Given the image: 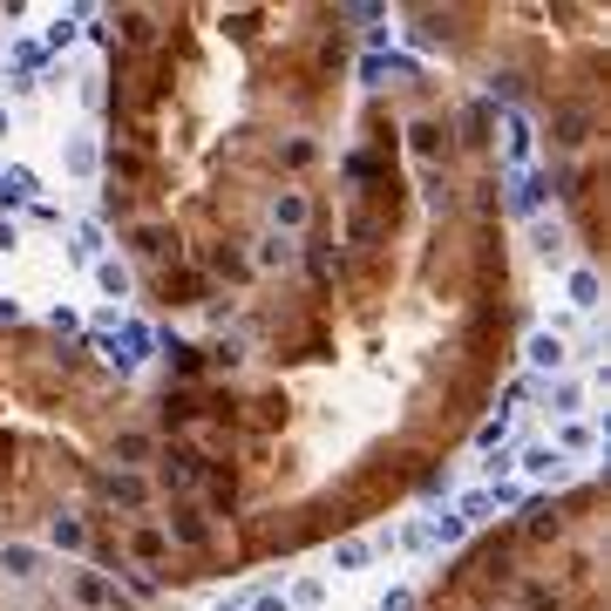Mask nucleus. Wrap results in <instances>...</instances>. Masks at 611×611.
Listing matches in <instances>:
<instances>
[{"mask_svg": "<svg viewBox=\"0 0 611 611\" xmlns=\"http://www.w3.org/2000/svg\"><path fill=\"white\" fill-rule=\"evenodd\" d=\"M34 171H28V163H8V171H0V204H21V197H34Z\"/></svg>", "mask_w": 611, "mask_h": 611, "instance_id": "obj_9", "label": "nucleus"}, {"mask_svg": "<svg viewBox=\"0 0 611 611\" xmlns=\"http://www.w3.org/2000/svg\"><path fill=\"white\" fill-rule=\"evenodd\" d=\"M319 598H326V585H319V578H299V585H293V598H285V604H319Z\"/></svg>", "mask_w": 611, "mask_h": 611, "instance_id": "obj_25", "label": "nucleus"}, {"mask_svg": "<svg viewBox=\"0 0 611 611\" xmlns=\"http://www.w3.org/2000/svg\"><path fill=\"white\" fill-rule=\"evenodd\" d=\"M116 456H122V462H143V456H150V435H122Z\"/></svg>", "mask_w": 611, "mask_h": 611, "instance_id": "obj_23", "label": "nucleus"}, {"mask_svg": "<svg viewBox=\"0 0 611 611\" xmlns=\"http://www.w3.org/2000/svg\"><path fill=\"white\" fill-rule=\"evenodd\" d=\"M109 497H116L122 510H137V503H143V476H116V482H109Z\"/></svg>", "mask_w": 611, "mask_h": 611, "instance_id": "obj_20", "label": "nucleus"}, {"mask_svg": "<svg viewBox=\"0 0 611 611\" xmlns=\"http://www.w3.org/2000/svg\"><path fill=\"white\" fill-rule=\"evenodd\" d=\"M550 448H557V456H591V448H598V428H585V422H557Z\"/></svg>", "mask_w": 611, "mask_h": 611, "instance_id": "obj_6", "label": "nucleus"}, {"mask_svg": "<svg viewBox=\"0 0 611 611\" xmlns=\"http://www.w3.org/2000/svg\"><path fill=\"white\" fill-rule=\"evenodd\" d=\"M381 611H415V591H407V585H394V591L381 598Z\"/></svg>", "mask_w": 611, "mask_h": 611, "instance_id": "obj_27", "label": "nucleus"}, {"mask_svg": "<svg viewBox=\"0 0 611 611\" xmlns=\"http://www.w3.org/2000/svg\"><path fill=\"white\" fill-rule=\"evenodd\" d=\"M0 570H8V578H34V570H41V550H34V544H8V550H0Z\"/></svg>", "mask_w": 611, "mask_h": 611, "instance_id": "obj_10", "label": "nucleus"}, {"mask_svg": "<svg viewBox=\"0 0 611 611\" xmlns=\"http://www.w3.org/2000/svg\"><path fill=\"white\" fill-rule=\"evenodd\" d=\"M68 41H75V14H62V21L48 28V48H68Z\"/></svg>", "mask_w": 611, "mask_h": 611, "instance_id": "obj_26", "label": "nucleus"}, {"mask_svg": "<svg viewBox=\"0 0 611 611\" xmlns=\"http://www.w3.org/2000/svg\"><path fill=\"white\" fill-rule=\"evenodd\" d=\"M48 537H55L62 550H81V544H89V530H81L75 516H55V530H48Z\"/></svg>", "mask_w": 611, "mask_h": 611, "instance_id": "obj_18", "label": "nucleus"}, {"mask_svg": "<svg viewBox=\"0 0 611 611\" xmlns=\"http://www.w3.org/2000/svg\"><path fill=\"white\" fill-rule=\"evenodd\" d=\"M544 401H550V415H564V422H570V415H578V407H585V388H578V381H564V374H557V381L544 388Z\"/></svg>", "mask_w": 611, "mask_h": 611, "instance_id": "obj_8", "label": "nucleus"}, {"mask_svg": "<svg viewBox=\"0 0 611 611\" xmlns=\"http://www.w3.org/2000/svg\"><path fill=\"white\" fill-rule=\"evenodd\" d=\"M367 557H374V544H367V537H340L334 544V570H360Z\"/></svg>", "mask_w": 611, "mask_h": 611, "instance_id": "obj_14", "label": "nucleus"}, {"mask_svg": "<svg viewBox=\"0 0 611 611\" xmlns=\"http://www.w3.org/2000/svg\"><path fill=\"white\" fill-rule=\"evenodd\" d=\"M523 360H530V374H564V360H570V347H564V334H557V326H550V334H530Z\"/></svg>", "mask_w": 611, "mask_h": 611, "instance_id": "obj_1", "label": "nucleus"}, {"mask_svg": "<svg viewBox=\"0 0 611 611\" xmlns=\"http://www.w3.org/2000/svg\"><path fill=\"white\" fill-rule=\"evenodd\" d=\"M96 163H102V150H96L89 137H75V143H68V171H75V177H96Z\"/></svg>", "mask_w": 611, "mask_h": 611, "instance_id": "obj_15", "label": "nucleus"}, {"mask_svg": "<svg viewBox=\"0 0 611 611\" xmlns=\"http://www.w3.org/2000/svg\"><path fill=\"white\" fill-rule=\"evenodd\" d=\"M530 238H537V252H544V259H564V231H557L550 218H537V231H530Z\"/></svg>", "mask_w": 611, "mask_h": 611, "instance_id": "obj_19", "label": "nucleus"}, {"mask_svg": "<svg viewBox=\"0 0 611 611\" xmlns=\"http://www.w3.org/2000/svg\"><path fill=\"white\" fill-rule=\"evenodd\" d=\"M96 285L109 299H122V293H130V265H122V259H96Z\"/></svg>", "mask_w": 611, "mask_h": 611, "instance_id": "obj_13", "label": "nucleus"}, {"mask_svg": "<svg viewBox=\"0 0 611 611\" xmlns=\"http://www.w3.org/2000/svg\"><path fill=\"white\" fill-rule=\"evenodd\" d=\"M130 550H137L143 564H156L163 550H171V537H163V530H150V523H143V530H137V537H130Z\"/></svg>", "mask_w": 611, "mask_h": 611, "instance_id": "obj_17", "label": "nucleus"}, {"mask_svg": "<svg viewBox=\"0 0 611 611\" xmlns=\"http://www.w3.org/2000/svg\"><path fill=\"white\" fill-rule=\"evenodd\" d=\"M252 611H293V604H285V591H259V598H252Z\"/></svg>", "mask_w": 611, "mask_h": 611, "instance_id": "obj_28", "label": "nucleus"}, {"mask_svg": "<svg viewBox=\"0 0 611 611\" xmlns=\"http://www.w3.org/2000/svg\"><path fill=\"white\" fill-rule=\"evenodd\" d=\"M285 259H293V244H285V238H265L259 244V265H285Z\"/></svg>", "mask_w": 611, "mask_h": 611, "instance_id": "obj_24", "label": "nucleus"}, {"mask_svg": "<svg viewBox=\"0 0 611 611\" xmlns=\"http://www.w3.org/2000/svg\"><path fill=\"white\" fill-rule=\"evenodd\" d=\"M0 137H8V109H0Z\"/></svg>", "mask_w": 611, "mask_h": 611, "instance_id": "obj_31", "label": "nucleus"}, {"mask_svg": "<svg viewBox=\"0 0 611 611\" xmlns=\"http://www.w3.org/2000/svg\"><path fill=\"white\" fill-rule=\"evenodd\" d=\"M244 604H252V598H225V604H218V611H244Z\"/></svg>", "mask_w": 611, "mask_h": 611, "instance_id": "obj_30", "label": "nucleus"}, {"mask_svg": "<svg viewBox=\"0 0 611 611\" xmlns=\"http://www.w3.org/2000/svg\"><path fill=\"white\" fill-rule=\"evenodd\" d=\"M482 497H489V510H516L523 503V482H489Z\"/></svg>", "mask_w": 611, "mask_h": 611, "instance_id": "obj_21", "label": "nucleus"}, {"mask_svg": "<svg viewBox=\"0 0 611 611\" xmlns=\"http://www.w3.org/2000/svg\"><path fill=\"white\" fill-rule=\"evenodd\" d=\"M306 218H313V204H306L299 190H279V197H272V225H279V231H299Z\"/></svg>", "mask_w": 611, "mask_h": 611, "instance_id": "obj_7", "label": "nucleus"}, {"mask_svg": "<svg viewBox=\"0 0 611 611\" xmlns=\"http://www.w3.org/2000/svg\"><path fill=\"white\" fill-rule=\"evenodd\" d=\"M422 537H428V544H462L469 530H462V516H456V510H441V516H428V523H422Z\"/></svg>", "mask_w": 611, "mask_h": 611, "instance_id": "obj_11", "label": "nucleus"}, {"mask_svg": "<svg viewBox=\"0 0 611 611\" xmlns=\"http://www.w3.org/2000/svg\"><path fill=\"white\" fill-rule=\"evenodd\" d=\"M530 143H537V137H530V122L510 109V116H503V163H516V171H523V163H530Z\"/></svg>", "mask_w": 611, "mask_h": 611, "instance_id": "obj_5", "label": "nucleus"}, {"mask_svg": "<svg viewBox=\"0 0 611 611\" xmlns=\"http://www.w3.org/2000/svg\"><path fill=\"white\" fill-rule=\"evenodd\" d=\"M41 62H48V48H34V41H21V48H14V68H21V81H28Z\"/></svg>", "mask_w": 611, "mask_h": 611, "instance_id": "obj_22", "label": "nucleus"}, {"mask_svg": "<svg viewBox=\"0 0 611 611\" xmlns=\"http://www.w3.org/2000/svg\"><path fill=\"white\" fill-rule=\"evenodd\" d=\"M68 259H75V265H96V259H102V225H75Z\"/></svg>", "mask_w": 611, "mask_h": 611, "instance_id": "obj_12", "label": "nucleus"}, {"mask_svg": "<svg viewBox=\"0 0 611 611\" xmlns=\"http://www.w3.org/2000/svg\"><path fill=\"white\" fill-rule=\"evenodd\" d=\"M516 469H523V482H557L564 476V456H557L550 441H537V448H523V456H516Z\"/></svg>", "mask_w": 611, "mask_h": 611, "instance_id": "obj_3", "label": "nucleus"}, {"mask_svg": "<svg viewBox=\"0 0 611 611\" xmlns=\"http://www.w3.org/2000/svg\"><path fill=\"white\" fill-rule=\"evenodd\" d=\"M544 197H550V177H544V171H523L516 190H510V218H537Z\"/></svg>", "mask_w": 611, "mask_h": 611, "instance_id": "obj_2", "label": "nucleus"}, {"mask_svg": "<svg viewBox=\"0 0 611 611\" xmlns=\"http://www.w3.org/2000/svg\"><path fill=\"white\" fill-rule=\"evenodd\" d=\"M503 441H510V415H489V422L476 428V448H482V456H497Z\"/></svg>", "mask_w": 611, "mask_h": 611, "instance_id": "obj_16", "label": "nucleus"}, {"mask_svg": "<svg viewBox=\"0 0 611 611\" xmlns=\"http://www.w3.org/2000/svg\"><path fill=\"white\" fill-rule=\"evenodd\" d=\"M564 293H570V306H578V313H598V299H604V279H598L591 265H578V272L564 279Z\"/></svg>", "mask_w": 611, "mask_h": 611, "instance_id": "obj_4", "label": "nucleus"}, {"mask_svg": "<svg viewBox=\"0 0 611 611\" xmlns=\"http://www.w3.org/2000/svg\"><path fill=\"white\" fill-rule=\"evenodd\" d=\"M21 244V231H14V218H0V252H14Z\"/></svg>", "mask_w": 611, "mask_h": 611, "instance_id": "obj_29", "label": "nucleus"}]
</instances>
